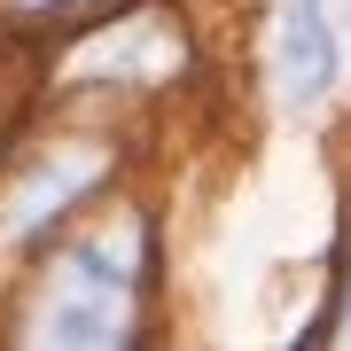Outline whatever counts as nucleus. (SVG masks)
I'll list each match as a JSON object with an SVG mask.
<instances>
[{
    "label": "nucleus",
    "instance_id": "3",
    "mask_svg": "<svg viewBox=\"0 0 351 351\" xmlns=\"http://www.w3.org/2000/svg\"><path fill=\"white\" fill-rule=\"evenodd\" d=\"M86 180H101V156L94 149H71V156H55L47 172L32 180V195H16V211H8V234L24 242V234H39V226H47L55 211H63V203L86 188Z\"/></svg>",
    "mask_w": 351,
    "mask_h": 351
},
{
    "label": "nucleus",
    "instance_id": "2",
    "mask_svg": "<svg viewBox=\"0 0 351 351\" xmlns=\"http://www.w3.org/2000/svg\"><path fill=\"white\" fill-rule=\"evenodd\" d=\"M274 63H281V94L297 101H320L336 86V24H328L320 0H281V39H274Z\"/></svg>",
    "mask_w": 351,
    "mask_h": 351
},
{
    "label": "nucleus",
    "instance_id": "1",
    "mask_svg": "<svg viewBox=\"0 0 351 351\" xmlns=\"http://www.w3.org/2000/svg\"><path fill=\"white\" fill-rule=\"evenodd\" d=\"M47 320H32L24 336L32 343H125L133 328V297H125V274H110L101 258L78 250L63 274H55L47 304H39Z\"/></svg>",
    "mask_w": 351,
    "mask_h": 351
}]
</instances>
